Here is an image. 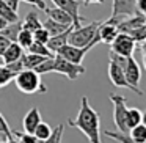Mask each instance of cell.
<instances>
[{
  "instance_id": "obj_27",
  "label": "cell",
  "mask_w": 146,
  "mask_h": 143,
  "mask_svg": "<svg viewBox=\"0 0 146 143\" xmlns=\"http://www.w3.org/2000/svg\"><path fill=\"white\" fill-rule=\"evenodd\" d=\"M35 71L39 74V76H42V74H49V72H54V57H46L44 61H41V63L35 68Z\"/></svg>"
},
{
  "instance_id": "obj_25",
  "label": "cell",
  "mask_w": 146,
  "mask_h": 143,
  "mask_svg": "<svg viewBox=\"0 0 146 143\" xmlns=\"http://www.w3.org/2000/svg\"><path fill=\"white\" fill-rule=\"evenodd\" d=\"M0 16L3 17L8 24L10 22H17V21H19V14H17V11H14V10H11L10 7H7L2 0H0Z\"/></svg>"
},
{
  "instance_id": "obj_38",
  "label": "cell",
  "mask_w": 146,
  "mask_h": 143,
  "mask_svg": "<svg viewBox=\"0 0 146 143\" xmlns=\"http://www.w3.org/2000/svg\"><path fill=\"white\" fill-rule=\"evenodd\" d=\"M7 7H10L11 10H14V11H17L19 10V2L21 0H2Z\"/></svg>"
},
{
  "instance_id": "obj_14",
  "label": "cell",
  "mask_w": 146,
  "mask_h": 143,
  "mask_svg": "<svg viewBox=\"0 0 146 143\" xmlns=\"http://www.w3.org/2000/svg\"><path fill=\"white\" fill-rule=\"evenodd\" d=\"M74 29V24L69 27L68 30H64L63 33H58V35H54V36H50L49 38V41H47V47L50 49L54 54H57V51L60 47H63L64 44H68V36H69V32Z\"/></svg>"
},
{
  "instance_id": "obj_23",
  "label": "cell",
  "mask_w": 146,
  "mask_h": 143,
  "mask_svg": "<svg viewBox=\"0 0 146 143\" xmlns=\"http://www.w3.org/2000/svg\"><path fill=\"white\" fill-rule=\"evenodd\" d=\"M50 132H52V127L49 126L47 123H44V121H41V123L36 126V129L33 130V134H35V137L38 138V142H47Z\"/></svg>"
},
{
  "instance_id": "obj_46",
  "label": "cell",
  "mask_w": 146,
  "mask_h": 143,
  "mask_svg": "<svg viewBox=\"0 0 146 143\" xmlns=\"http://www.w3.org/2000/svg\"><path fill=\"white\" fill-rule=\"evenodd\" d=\"M145 27H146V19H145Z\"/></svg>"
},
{
  "instance_id": "obj_16",
  "label": "cell",
  "mask_w": 146,
  "mask_h": 143,
  "mask_svg": "<svg viewBox=\"0 0 146 143\" xmlns=\"http://www.w3.org/2000/svg\"><path fill=\"white\" fill-rule=\"evenodd\" d=\"M22 55H24V47H21L17 43H11L7 47V51L3 52L2 58H3V63H11V61L19 60Z\"/></svg>"
},
{
  "instance_id": "obj_22",
  "label": "cell",
  "mask_w": 146,
  "mask_h": 143,
  "mask_svg": "<svg viewBox=\"0 0 146 143\" xmlns=\"http://www.w3.org/2000/svg\"><path fill=\"white\" fill-rule=\"evenodd\" d=\"M138 123H141V110L137 107H127V113H126V124L127 127H133Z\"/></svg>"
},
{
  "instance_id": "obj_3",
  "label": "cell",
  "mask_w": 146,
  "mask_h": 143,
  "mask_svg": "<svg viewBox=\"0 0 146 143\" xmlns=\"http://www.w3.org/2000/svg\"><path fill=\"white\" fill-rule=\"evenodd\" d=\"M14 83H16L17 90L25 94H35V93H46L47 88L42 83L41 76L36 72L35 69H22L16 74L14 77Z\"/></svg>"
},
{
  "instance_id": "obj_21",
  "label": "cell",
  "mask_w": 146,
  "mask_h": 143,
  "mask_svg": "<svg viewBox=\"0 0 146 143\" xmlns=\"http://www.w3.org/2000/svg\"><path fill=\"white\" fill-rule=\"evenodd\" d=\"M129 135L132 137L133 143H145L146 142V126L143 123H138L137 126L130 127Z\"/></svg>"
},
{
  "instance_id": "obj_18",
  "label": "cell",
  "mask_w": 146,
  "mask_h": 143,
  "mask_svg": "<svg viewBox=\"0 0 146 143\" xmlns=\"http://www.w3.org/2000/svg\"><path fill=\"white\" fill-rule=\"evenodd\" d=\"M39 27H42V24H41V21H39L36 11H30V13L25 16V19L22 21V29L30 30V32L33 33L36 29H39Z\"/></svg>"
},
{
  "instance_id": "obj_40",
  "label": "cell",
  "mask_w": 146,
  "mask_h": 143,
  "mask_svg": "<svg viewBox=\"0 0 146 143\" xmlns=\"http://www.w3.org/2000/svg\"><path fill=\"white\" fill-rule=\"evenodd\" d=\"M83 2V5H85V7H88L90 3H104L105 0H82Z\"/></svg>"
},
{
  "instance_id": "obj_17",
  "label": "cell",
  "mask_w": 146,
  "mask_h": 143,
  "mask_svg": "<svg viewBox=\"0 0 146 143\" xmlns=\"http://www.w3.org/2000/svg\"><path fill=\"white\" fill-rule=\"evenodd\" d=\"M21 29H22V22H21V21H17V22H10V24H7V27H3V29L0 30V35L7 36L10 41L16 43Z\"/></svg>"
},
{
  "instance_id": "obj_8",
  "label": "cell",
  "mask_w": 146,
  "mask_h": 143,
  "mask_svg": "<svg viewBox=\"0 0 146 143\" xmlns=\"http://www.w3.org/2000/svg\"><path fill=\"white\" fill-rule=\"evenodd\" d=\"M108 79H110V82L113 83L115 86H118V88H129L130 91L135 93L133 86L127 82L126 76H124L123 66L111 57H110V63H108Z\"/></svg>"
},
{
  "instance_id": "obj_33",
  "label": "cell",
  "mask_w": 146,
  "mask_h": 143,
  "mask_svg": "<svg viewBox=\"0 0 146 143\" xmlns=\"http://www.w3.org/2000/svg\"><path fill=\"white\" fill-rule=\"evenodd\" d=\"M63 129H64V126H63V124H60V126H57L55 129H52V132H50V135H49L47 142H50V143H58V142H61Z\"/></svg>"
},
{
  "instance_id": "obj_4",
  "label": "cell",
  "mask_w": 146,
  "mask_h": 143,
  "mask_svg": "<svg viewBox=\"0 0 146 143\" xmlns=\"http://www.w3.org/2000/svg\"><path fill=\"white\" fill-rule=\"evenodd\" d=\"M85 71L86 69L82 63H72V61L66 60L58 54L54 55V72H60L66 76L69 80H76L82 74H85Z\"/></svg>"
},
{
  "instance_id": "obj_13",
  "label": "cell",
  "mask_w": 146,
  "mask_h": 143,
  "mask_svg": "<svg viewBox=\"0 0 146 143\" xmlns=\"http://www.w3.org/2000/svg\"><path fill=\"white\" fill-rule=\"evenodd\" d=\"M41 121H42L41 120V113H39L38 108L36 107L30 108V110L27 112V115L24 116V130L33 134V130L36 129V126H38Z\"/></svg>"
},
{
  "instance_id": "obj_39",
  "label": "cell",
  "mask_w": 146,
  "mask_h": 143,
  "mask_svg": "<svg viewBox=\"0 0 146 143\" xmlns=\"http://www.w3.org/2000/svg\"><path fill=\"white\" fill-rule=\"evenodd\" d=\"M137 13L146 16V0H137Z\"/></svg>"
},
{
  "instance_id": "obj_26",
  "label": "cell",
  "mask_w": 146,
  "mask_h": 143,
  "mask_svg": "<svg viewBox=\"0 0 146 143\" xmlns=\"http://www.w3.org/2000/svg\"><path fill=\"white\" fill-rule=\"evenodd\" d=\"M17 44L24 49H29V46L33 43V33L30 30H25V29H21L19 35H17Z\"/></svg>"
},
{
  "instance_id": "obj_9",
  "label": "cell",
  "mask_w": 146,
  "mask_h": 143,
  "mask_svg": "<svg viewBox=\"0 0 146 143\" xmlns=\"http://www.w3.org/2000/svg\"><path fill=\"white\" fill-rule=\"evenodd\" d=\"M94 46H85V47H77V46H72V44H64L63 47H60L57 51L58 55H61L63 58L72 61V63H82L83 58H85L86 52H90Z\"/></svg>"
},
{
  "instance_id": "obj_30",
  "label": "cell",
  "mask_w": 146,
  "mask_h": 143,
  "mask_svg": "<svg viewBox=\"0 0 146 143\" xmlns=\"http://www.w3.org/2000/svg\"><path fill=\"white\" fill-rule=\"evenodd\" d=\"M13 137L14 140H19V142H24V143H36L38 142V138L35 137V134H30V132H16V130H13Z\"/></svg>"
},
{
  "instance_id": "obj_45",
  "label": "cell",
  "mask_w": 146,
  "mask_h": 143,
  "mask_svg": "<svg viewBox=\"0 0 146 143\" xmlns=\"http://www.w3.org/2000/svg\"><path fill=\"white\" fill-rule=\"evenodd\" d=\"M143 65H145V68H146V55H145V58H143Z\"/></svg>"
},
{
  "instance_id": "obj_15",
  "label": "cell",
  "mask_w": 146,
  "mask_h": 143,
  "mask_svg": "<svg viewBox=\"0 0 146 143\" xmlns=\"http://www.w3.org/2000/svg\"><path fill=\"white\" fill-rule=\"evenodd\" d=\"M44 11L47 13V16L50 17V19L57 21V22H60V24H66V25H71V24H72V17H71L64 10L55 7V5H54V8H46Z\"/></svg>"
},
{
  "instance_id": "obj_11",
  "label": "cell",
  "mask_w": 146,
  "mask_h": 143,
  "mask_svg": "<svg viewBox=\"0 0 146 143\" xmlns=\"http://www.w3.org/2000/svg\"><path fill=\"white\" fill-rule=\"evenodd\" d=\"M52 3H54L55 7L64 10L71 17H72L74 27L82 25L83 17L79 14V8H80V2H79V0H52Z\"/></svg>"
},
{
  "instance_id": "obj_1",
  "label": "cell",
  "mask_w": 146,
  "mask_h": 143,
  "mask_svg": "<svg viewBox=\"0 0 146 143\" xmlns=\"http://www.w3.org/2000/svg\"><path fill=\"white\" fill-rule=\"evenodd\" d=\"M68 124L76 129H79L82 134H85L86 138L91 143L101 142V118L99 113L90 105V101L86 96H83L80 101V110L76 120H68Z\"/></svg>"
},
{
  "instance_id": "obj_31",
  "label": "cell",
  "mask_w": 146,
  "mask_h": 143,
  "mask_svg": "<svg viewBox=\"0 0 146 143\" xmlns=\"http://www.w3.org/2000/svg\"><path fill=\"white\" fill-rule=\"evenodd\" d=\"M49 38H50V33L44 29V27H39L33 32V41H38V43H42V44H47Z\"/></svg>"
},
{
  "instance_id": "obj_42",
  "label": "cell",
  "mask_w": 146,
  "mask_h": 143,
  "mask_svg": "<svg viewBox=\"0 0 146 143\" xmlns=\"http://www.w3.org/2000/svg\"><path fill=\"white\" fill-rule=\"evenodd\" d=\"M7 21H5L3 19V17H2V16H0V30H2V29H3V27H7Z\"/></svg>"
},
{
  "instance_id": "obj_10",
  "label": "cell",
  "mask_w": 146,
  "mask_h": 143,
  "mask_svg": "<svg viewBox=\"0 0 146 143\" xmlns=\"http://www.w3.org/2000/svg\"><path fill=\"white\" fill-rule=\"evenodd\" d=\"M133 14H137V0H113V10L110 17L123 21L126 16Z\"/></svg>"
},
{
  "instance_id": "obj_43",
  "label": "cell",
  "mask_w": 146,
  "mask_h": 143,
  "mask_svg": "<svg viewBox=\"0 0 146 143\" xmlns=\"http://www.w3.org/2000/svg\"><path fill=\"white\" fill-rule=\"evenodd\" d=\"M141 123L146 126V110H145V112H141Z\"/></svg>"
},
{
  "instance_id": "obj_32",
  "label": "cell",
  "mask_w": 146,
  "mask_h": 143,
  "mask_svg": "<svg viewBox=\"0 0 146 143\" xmlns=\"http://www.w3.org/2000/svg\"><path fill=\"white\" fill-rule=\"evenodd\" d=\"M129 35L133 38V41H135V43H143V41L146 39V27H145V25L138 27V29L132 30Z\"/></svg>"
},
{
  "instance_id": "obj_28",
  "label": "cell",
  "mask_w": 146,
  "mask_h": 143,
  "mask_svg": "<svg viewBox=\"0 0 146 143\" xmlns=\"http://www.w3.org/2000/svg\"><path fill=\"white\" fill-rule=\"evenodd\" d=\"M105 135L110 137L111 140H115V142H121V143H133L132 142V137L129 135V132H121V130H118V132H111V130H105Z\"/></svg>"
},
{
  "instance_id": "obj_20",
  "label": "cell",
  "mask_w": 146,
  "mask_h": 143,
  "mask_svg": "<svg viewBox=\"0 0 146 143\" xmlns=\"http://www.w3.org/2000/svg\"><path fill=\"white\" fill-rule=\"evenodd\" d=\"M44 55H38V54H33V52H24L22 55V60H24V66L27 69H35L41 61H44Z\"/></svg>"
},
{
  "instance_id": "obj_29",
  "label": "cell",
  "mask_w": 146,
  "mask_h": 143,
  "mask_svg": "<svg viewBox=\"0 0 146 143\" xmlns=\"http://www.w3.org/2000/svg\"><path fill=\"white\" fill-rule=\"evenodd\" d=\"M14 77H16V72H13L10 68H7L5 65L0 66V86H7L11 80H14Z\"/></svg>"
},
{
  "instance_id": "obj_41",
  "label": "cell",
  "mask_w": 146,
  "mask_h": 143,
  "mask_svg": "<svg viewBox=\"0 0 146 143\" xmlns=\"http://www.w3.org/2000/svg\"><path fill=\"white\" fill-rule=\"evenodd\" d=\"M5 142H11L10 137H8L5 132H0V143H5Z\"/></svg>"
},
{
  "instance_id": "obj_6",
  "label": "cell",
  "mask_w": 146,
  "mask_h": 143,
  "mask_svg": "<svg viewBox=\"0 0 146 143\" xmlns=\"http://www.w3.org/2000/svg\"><path fill=\"white\" fill-rule=\"evenodd\" d=\"M123 69H124V76H126L127 82L133 86L135 93L138 96H143V90L138 86L140 80H141V69H140V66H138V61H137L132 55H129Z\"/></svg>"
},
{
  "instance_id": "obj_37",
  "label": "cell",
  "mask_w": 146,
  "mask_h": 143,
  "mask_svg": "<svg viewBox=\"0 0 146 143\" xmlns=\"http://www.w3.org/2000/svg\"><path fill=\"white\" fill-rule=\"evenodd\" d=\"M13 41H10V39L7 38V36H3V35H0V57L3 55V52L7 51V47L11 44Z\"/></svg>"
},
{
  "instance_id": "obj_12",
  "label": "cell",
  "mask_w": 146,
  "mask_h": 143,
  "mask_svg": "<svg viewBox=\"0 0 146 143\" xmlns=\"http://www.w3.org/2000/svg\"><path fill=\"white\" fill-rule=\"evenodd\" d=\"M98 32H99V36H101V43H105V44H110V43L116 38L118 33H119L116 25L108 24V22H105V21H104V22H101Z\"/></svg>"
},
{
  "instance_id": "obj_34",
  "label": "cell",
  "mask_w": 146,
  "mask_h": 143,
  "mask_svg": "<svg viewBox=\"0 0 146 143\" xmlns=\"http://www.w3.org/2000/svg\"><path fill=\"white\" fill-rule=\"evenodd\" d=\"M0 132H5L8 137H10L11 142H14V137H13V129L10 127V124H8V121L5 120V116L2 115V112H0Z\"/></svg>"
},
{
  "instance_id": "obj_5",
  "label": "cell",
  "mask_w": 146,
  "mask_h": 143,
  "mask_svg": "<svg viewBox=\"0 0 146 143\" xmlns=\"http://www.w3.org/2000/svg\"><path fill=\"white\" fill-rule=\"evenodd\" d=\"M110 101L113 104V123L118 130L121 132H129V127L126 124V113H127V99L121 94L111 93Z\"/></svg>"
},
{
  "instance_id": "obj_7",
  "label": "cell",
  "mask_w": 146,
  "mask_h": 143,
  "mask_svg": "<svg viewBox=\"0 0 146 143\" xmlns=\"http://www.w3.org/2000/svg\"><path fill=\"white\" fill-rule=\"evenodd\" d=\"M110 46H111V52H115L118 55H123V57H129L135 51L137 43L133 41V38L130 35L119 32L116 35V38L110 43Z\"/></svg>"
},
{
  "instance_id": "obj_36",
  "label": "cell",
  "mask_w": 146,
  "mask_h": 143,
  "mask_svg": "<svg viewBox=\"0 0 146 143\" xmlns=\"http://www.w3.org/2000/svg\"><path fill=\"white\" fill-rule=\"evenodd\" d=\"M21 2H24V3H29L30 7H36L38 10H41V11H44L46 8V2L44 0H21Z\"/></svg>"
},
{
  "instance_id": "obj_35",
  "label": "cell",
  "mask_w": 146,
  "mask_h": 143,
  "mask_svg": "<svg viewBox=\"0 0 146 143\" xmlns=\"http://www.w3.org/2000/svg\"><path fill=\"white\" fill-rule=\"evenodd\" d=\"M5 66L7 68H10L13 72H19V71H22V69H25V66H24V60H22V57L19 58V60H16V61H11V63H5Z\"/></svg>"
},
{
  "instance_id": "obj_2",
  "label": "cell",
  "mask_w": 146,
  "mask_h": 143,
  "mask_svg": "<svg viewBox=\"0 0 146 143\" xmlns=\"http://www.w3.org/2000/svg\"><path fill=\"white\" fill-rule=\"evenodd\" d=\"M99 25L101 22L94 21V22H90L86 25H79L74 27L69 32L68 36V43L77 47H85V46H96L98 43H101V36H99Z\"/></svg>"
},
{
  "instance_id": "obj_24",
  "label": "cell",
  "mask_w": 146,
  "mask_h": 143,
  "mask_svg": "<svg viewBox=\"0 0 146 143\" xmlns=\"http://www.w3.org/2000/svg\"><path fill=\"white\" fill-rule=\"evenodd\" d=\"M29 52H33V54H38V55H44V57H54V52L47 47V44H42V43H38V41H33L32 44L29 46L27 49Z\"/></svg>"
},
{
  "instance_id": "obj_19",
  "label": "cell",
  "mask_w": 146,
  "mask_h": 143,
  "mask_svg": "<svg viewBox=\"0 0 146 143\" xmlns=\"http://www.w3.org/2000/svg\"><path fill=\"white\" fill-rule=\"evenodd\" d=\"M71 25H72V24H71ZM71 25H66V24H60V22H57V21L50 19V17H49V19L46 21L44 24H42V27H44V29L47 30L49 33H50V36L58 35V33H63L64 30H68Z\"/></svg>"
},
{
  "instance_id": "obj_44",
  "label": "cell",
  "mask_w": 146,
  "mask_h": 143,
  "mask_svg": "<svg viewBox=\"0 0 146 143\" xmlns=\"http://www.w3.org/2000/svg\"><path fill=\"white\" fill-rule=\"evenodd\" d=\"M141 49H143V52H145V55H146V39L143 41V46H141Z\"/></svg>"
}]
</instances>
